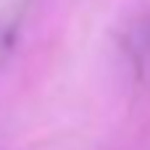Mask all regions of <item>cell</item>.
<instances>
[{
    "instance_id": "obj_1",
    "label": "cell",
    "mask_w": 150,
    "mask_h": 150,
    "mask_svg": "<svg viewBox=\"0 0 150 150\" xmlns=\"http://www.w3.org/2000/svg\"><path fill=\"white\" fill-rule=\"evenodd\" d=\"M29 3L32 0H0V58H5L13 50Z\"/></svg>"
}]
</instances>
